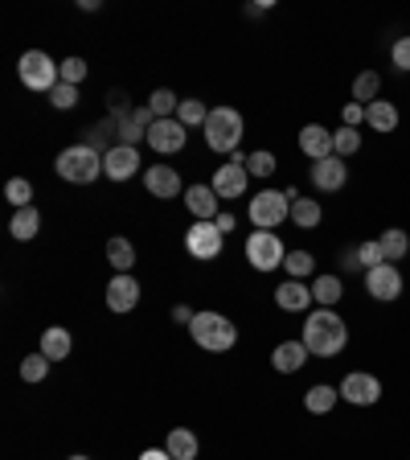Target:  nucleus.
<instances>
[{
    "instance_id": "79ce46f5",
    "label": "nucleus",
    "mask_w": 410,
    "mask_h": 460,
    "mask_svg": "<svg viewBox=\"0 0 410 460\" xmlns=\"http://www.w3.org/2000/svg\"><path fill=\"white\" fill-rule=\"evenodd\" d=\"M390 62L394 70H402V74H410V38H398L390 46Z\"/></svg>"
},
{
    "instance_id": "c756f323",
    "label": "nucleus",
    "mask_w": 410,
    "mask_h": 460,
    "mask_svg": "<svg viewBox=\"0 0 410 460\" xmlns=\"http://www.w3.org/2000/svg\"><path fill=\"white\" fill-rule=\"evenodd\" d=\"M378 243H381L386 264H398V259H406V251H410V235H406V230H398V226H390V230H386Z\"/></svg>"
},
{
    "instance_id": "c9c22d12",
    "label": "nucleus",
    "mask_w": 410,
    "mask_h": 460,
    "mask_svg": "<svg viewBox=\"0 0 410 460\" xmlns=\"http://www.w3.org/2000/svg\"><path fill=\"white\" fill-rule=\"evenodd\" d=\"M353 259H357V267H378V264H386V255H381V243L378 239H365V243H357V251H353Z\"/></svg>"
},
{
    "instance_id": "412c9836",
    "label": "nucleus",
    "mask_w": 410,
    "mask_h": 460,
    "mask_svg": "<svg viewBox=\"0 0 410 460\" xmlns=\"http://www.w3.org/2000/svg\"><path fill=\"white\" fill-rule=\"evenodd\" d=\"M312 353H308V345L303 342H284V345H275V353H271V366L279 374H295V370H303V362H308Z\"/></svg>"
},
{
    "instance_id": "a19ab883",
    "label": "nucleus",
    "mask_w": 410,
    "mask_h": 460,
    "mask_svg": "<svg viewBox=\"0 0 410 460\" xmlns=\"http://www.w3.org/2000/svg\"><path fill=\"white\" fill-rule=\"evenodd\" d=\"M82 79H87V62H82V58H66V62H62V82L79 87Z\"/></svg>"
},
{
    "instance_id": "7ed1b4c3",
    "label": "nucleus",
    "mask_w": 410,
    "mask_h": 460,
    "mask_svg": "<svg viewBox=\"0 0 410 460\" xmlns=\"http://www.w3.org/2000/svg\"><path fill=\"white\" fill-rule=\"evenodd\" d=\"M189 334H193V342L201 345V350H209V353L235 350V342H238L235 321L222 317V313H197L193 325H189Z\"/></svg>"
},
{
    "instance_id": "6e6552de",
    "label": "nucleus",
    "mask_w": 410,
    "mask_h": 460,
    "mask_svg": "<svg viewBox=\"0 0 410 460\" xmlns=\"http://www.w3.org/2000/svg\"><path fill=\"white\" fill-rule=\"evenodd\" d=\"M222 230H218V222H193L185 235V251L193 255V259H201V264H209V259H218L222 255Z\"/></svg>"
},
{
    "instance_id": "6ab92c4d",
    "label": "nucleus",
    "mask_w": 410,
    "mask_h": 460,
    "mask_svg": "<svg viewBox=\"0 0 410 460\" xmlns=\"http://www.w3.org/2000/svg\"><path fill=\"white\" fill-rule=\"evenodd\" d=\"M185 206L197 222H218V206H222V197L214 194V186H189L185 194Z\"/></svg>"
},
{
    "instance_id": "4be33fe9",
    "label": "nucleus",
    "mask_w": 410,
    "mask_h": 460,
    "mask_svg": "<svg viewBox=\"0 0 410 460\" xmlns=\"http://www.w3.org/2000/svg\"><path fill=\"white\" fill-rule=\"evenodd\" d=\"M70 350H74V342H70V329L54 325V329H46V334H41V353H46L49 362H66Z\"/></svg>"
},
{
    "instance_id": "c03bdc74",
    "label": "nucleus",
    "mask_w": 410,
    "mask_h": 460,
    "mask_svg": "<svg viewBox=\"0 0 410 460\" xmlns=\"http://www.w3.org/2000/svg\"><path fill=\"white\" fill-rule=\"evenodd\" d=\"M193 317L197 313H189L185 304H176V308H173V321H181V325H193Z\"/></svg>"
},
{
    "instance_id": "f257e3e1",
    "label": "nucleus",
    "mask_w": 410,
    "mask_h": 460,
    "mask_svg": "<svg viewBox=\"0 0 410 460\" xmlns=\"http://www.w3.org/2000/svg\"><path fill=\"white\" fill-rule=\"evenodd\" d=\"M300 342L308 345L312 358H337V353L349 345V329H345V321L332 313V308H312L308 321H303Z\"/></svg>"
},
{
    "instance_id": "f704fd0d",
    "label": "nucleus",
    "mask_w": 410,
    "mask_h": 460,
    "mask_svg": "<svg viewBox=\"0 0 410 460\" xmlns=\"http://www.w3.org/2000/svg\"><path fill=\"white\" fill-rule=\"evenodd\" d=\"M176 119H181L185 127H193V124L205 127V119H209V108H205L201 99H181V108H176Z\"/></svg>"
},
{
    "instance_id": "4468645a",
    "label": "nucleus",
    "mask_w": 410,
    "mask_h": 460,
    "mask_svg": "<svg viewBox=\"0 0 410 460\" xmlns=\"http://www.w3.org/2000/svg\"><path fill=\"white\" fill-rule=\"evenodd\" d=\"M148 144L157 148V152H165V157H173V152L185 148V124L181 119H157V124L148 127Z\"/></svg>"
},
{
    "instance_id": "b1692460",
    "label": "nucleus",
    "mask_w": 410,
    "mask_h": 460,
    "mask_svg": "<svg viewBox=\"0 0 410 460\" xmlns=\"http://www.w3.org/2000/svg\"><path fill=\"white\" fill-rule=\"evenodd\" d=\"M365 124H370L373 132H381V136H386V132H394V127H398V108H394V103H386V99H378V103H370V108H365Z\"/></svg>"
},
{
    "instance_id": "2f4dec72",
    "label": "nucleus",
    "mask_w": 410,
    "mask_h": 460,
    "mask_svg": "<svg viewBox=\"0 0 410 460\" xmlns=\"http://www.w3.org/2000/svg\"><path fill=\"white\" fill-rule=\"evenodd\" d=\"M357 152H362V132H357V127H341V132H332V157L349 161V157H357Z\"/></svg>"
},
{
    "instance_id": "393cba45",
    "label": "nucleus",
    "mask_w": 410,
    "mask_h": 460,
    "mask_svg": "<svg viewBox=\"0 0 410 460\" xmlns=\"http://www.w3.org/2000/svg\"><path fill=\"white\" fill-rule=\"evenodd\" d=\"M345 296V284H341V275H316L312 280V300L316 308H332V304Z\"/></svg>"
},
{
    "instance_id": "f8f14e48",
    "label": "nucleus",
    "mask_w": 410,
    "mask_h": 460,
    "mask_svg": "<svg viewBox=\"0 0 410 460\" xmlns=\"http://www.w3.org/2000/svg\"><path fill=\"white\" fill-rule=\"evenodd\" d=\"M157 124V116L148 108H132L127 116H119L115 119V136H119V144H127V148H136L140 140H148V127Z\"/></svg>"
},
{
    "instance_id": "aec40b11",
    "label": "nucleus",
    "mask_w": 410,
    "mask_h": 460,
    "mask_svg": "<svg viewBox=\"0 0 410 460\" xmlns=\"http://www.w3.org/2000/svg\"><path fill=\"white\" fill-rule=\"evenodd\" d=\"M300 152L303 157H312V165L324 161V157H332V132L320 127V124H303L300 127Z\"/></svg>"
},
{
    "instance_id": "ea45409f",
    "label": "nucleus",
    "mask_w": 410,
    "mask_h": 460,
    "mask_svg": "<svg viewBox=\"0 0 410 460\" xmlns=\"http://www.w3.org/2000/svg\"><path fill=\"white\" fill-rule=\"evenodd\" d=\"M49 103L58 111H70L74 103H79V87H70V82H58V87L49 91Z\"/></svg>"
},
{
    "instance_id": "de8ad7c7",
    "label": "nucleus",
    "mask_w": 410,
    "mask_h": 460,
    "mask_svg": "<svg viewBox=\"0 0 410 460\" xmlns=\"http://www.w3.org/2000/svg\"><path fill=\"white\" fill-rule=\"evenodd\" d=\"M70 460H90V456H70Z\"/></svg>"
},
{
    "instance_id": "39448f33",
    "label": "nucleus",
    "mask_w": 410,
    "mask_h": 460,
    "mask_svg": "<svg viewBox=\"0 0 410 460\" xmlns=\"http://www.w3.org/2000/svg\"><path fill=\"white\" fill-rule=\"evenodd\" d=\"M238 140H243V116L235 108H209L205 144L214 148V152H238Z\"/></svg>"
},
{
    "instance_id": "72a5a7b5",
    "label": "nucleus",
    "mask_w": 410,
    "mask_h": 460,
    "mask_svg": "<svg viewBox=\"0 0 410 460\" xmlns=\"http://www.w3.org/2000/svg\"><path fill=\"white\" fill-rule=\"evenodd\" d=\"M284 267H287V280H308L316 272V259L308 251H287Z\"/></svg>"
},
{
    "instance_id": "1a4fd4ad",
    "label": "nucleus",
    "mask_w": 410,
    "mask_h": 460,
    "mask_svg": "<svg viewBox=\"0 0 410 460\" xmlns=\"http://www.w3.org/2000/svg\"><path fill=\"white\" fill-rule=\"evenodd\" d=\"M337 391H341V399L353 403V407H373V403L381 399V382H378V374L353 370V374H345V382Z\"/></svg>"
},
{
    "instance_id": "20e7f679",
    "label": "nucleus",
    "mask_w": 410,
    "mask_h": 460,
    "mask_svg": "<svg viewBox=\"0 0 410 460\" xmlns=\"http://www.w3.org/2000/svg\"><path fill=\"white\" fill-rule=\"evenodd\" d=\"M295 189H263V194L251 197V222L259 230H275L279 222L292 218V202H295Z\"/></svg>"
},
{
    "instance_id": "2eb2a0df",
    "label": "nucleus",
    "mask_w": 410,
    "mask_h": 460,
    "mask_svg": "<svg viewBox=\"0 0 410 460\" xmlns=\"http://www.w3.org/2000/svg\"><path fill=\"white\" fill-rule=\"evenodd\" d=\"M140 304V284L132 272H115V280L107 284V308L111 313H132Z\"/></svg>"
},
{
    "instance_id": "9d476101",
    "label": "nucleus",
    "mask_w": 410,
    "mask_h": 460,
    "mask_svg": "<svg viewBox=\"0 0 410 460\" xmlns=\"http://www.w3.org/2000/svg\"><path fill=\"white\" fill-rule=\"evenodd\" d=\"M246 157L243 152H230V165H222L214 173V181H209V186H214V194L222 197V202H230V197H243L246 194Z\"/></svg>"
},
{
    "instance_id": "f3484780",
    "label": "nucleus",
    "mask_w": 410,
    "mask_h": 460,
    "mask_svg": "<svg viewBox=\"0 0 410 460\" xmlns=\"http://www.w3.org/2000/svg\"><path fill=\"white\" fill-rule=\"evenodd\" d=\"M144 186L152 197H181V173H176L173 165H148L144 169Z\"/></svg>"
},
{
    "instance_id": "473e14b6",
    "label": "nucleus",
    "mask_w": 410,
    "mask_h": 460,
    "mask_svg": "<svg viewBox=\"0 0 410 460\" xmlns=\"http://www.w3.org/2000/svg\"><path fill=\"white\" fill-rule=\"evenodd\" d=\"M176 108H181V99H176L168 87L152 91V99H148V111H152L157 119H176Z\"/></svg>"
},
{
    "instance_id": "a211bd4d",
    "label": "nucleus",
    "mask_w": 410,
    "mask_h": 460,
    "mask_svg": "<svg viewBox=\"0 0 410 460\" xmlns=\"http://www.w3.org/2000/svg\"><path fill=\"white\" fill-rule=\"evenodd\" d=\"M275 304L284 308V313H308L312 308V284H303V280H284V284L275 288Z\"/></svg>"
},
{
    "instance_id": "a878e982",
    "label": "nucleus",
    "mask_w": 410,
    "mask_h": 460,
    "mask_svg": "<svg viewBox=\"0 0 410 460\" xmlns=\"http://www.w3.org/2000/svg\"><path fill=\"white\" fill-rule=\"evenodd\" d=\"M337 403H341V391H337V386H324V382H316L312 391L303 395V407L312 415H329Z\"/></svg>"
},
{
    "instance_id": "4c0bfd02",
    "label": "nucleus",
    "mask_w": 410,
    "mask_h": 460,
    "mask_svg": "<svg viewBox=\"0 0 410 460\" xmlns=\"http://www.w3.org/2000/svg\"><path fill=\"white\" fill-rule=\"evenodd\" d=\"M4 197H9L17 210H25V206H33V186L25 181V177H13L9 186H4Z\"/></svg>"
},
{
    "instance_id": "49530a36",
    "label": "nucleus",
    "mask_w": 410,
    "mask_h": 460,
    "mask_svg": "<svg viewBox=\"0 0 410 460\" xmlns=\"http://www.w3.org/2000/svg\"><path fill=\"white\" fill-rule=\"evenodd\" d=\"M218 230H222V235H230V230H235V214H218Z\"/></svg>"
},
{
    "instance_id": "bb28decb",
    "label": "nucleus",
    "mask_w": 410,
    "mask_h": 460,
    "mask_svg": "<svg viewBox=\"0 0 410 460\" xmlns=\"http://www.w3.org/2000/svg\"><path fill=\"white\" fill-rule=\"evenodd\" d=\"M320 218H324V210H320V202H316V197H295V202H292V222L300 226V230H316V226H320Z\"/></svg>"
},
{
    "instance_id": "cd10ccee",
    "label": "nucleus",
    "mask_w": 410,
    "mask_h": 460,
    "mask_svg": "<svg viewBox=\"0 0 410 460\" xmlns=\"http://www.w3.org/2000/svg\"><path fill=\"white\" fill-rule=\"evenodd\" d=\"M9 230H13V239H21V243H30V239L41 230V214H38V206L17 210V214H13V222H9Z\"/></svg>"
},
{
    "instance_id": "ddd939ff",
    "label": "nucleus",
    "mask_w": 410,
    "mask_h": 460,
    "mask_svg": "<svg viewBox=\"0 0 410 460\" xmlns=\"http://www.w3.org/2000/svg\"><path fill=\"white\" fill-rule=\"evenodd\" d=\"M140 173V152L127 144H111L107 152H103V177H111V181H127V177Z\"/></svg>"
},
{
    "instance_id": "423d86ee",
    "label": "nucleus",
    "mask_w": 410,
    "mask_h": 460,
    "mask_svg": "<svg viewBox=\"0 0 410 460\" xmlns=\"http://www.w3.org/2000/svg\"><path fill=\"white\" fill-rule=\"evenodd\" d=\"M17 74H21V82H25L30 91H46V95L62 82V66L49 58L46 49H25L21 62H17Z\"/></svg>"
},
{
    "instance_id": "9b49d317",
    "label": "nucleus",
    "mask_w": 410,
    "mask_h": 460,
    "mask_svg": "<svg viewBox=\"0 0 410 460\" xmlns=\"http://www.w3.org/2000/svg\"><path fill=\"white\" fill-rule=\"evenodd\" d=\"M365 292H370L373 300H381V304L398 300V296H402V272L394 264L370 267V272H365Z\"/></svg>"
},
{
    "instance_id": "5701e85b",
    "label": "nucleus",
    "mask_w": 410,
    "mask_h": 460,
    "mask_svg": "<svg viewBox=\"0 0 410 460\" xmlns=\"http://www.w3.org/2000/svg\"><path fill=\"white\" fill-rule=\"evenodd\" d=\"M165 448H168L173 460H197V448H201V444H197V436L189 428H173L168 431V440H165Z\"/></svg>"
},
{
    "instance_id": "58836bf2",
    "label": "nucleus",
    "mask_w": 410,
    "mask_h": 460,
    "mask_svg": "<svg viewBox=\"0 0 410 460\" xmlns=\"http://www.w3.org/2000/svg\"><path fill=\"white\" fill-rule=\"evenodd\" d=\"M246 173H254V177H271V173H275V152H267V148L251 152V157H246Z\"/></svg>"
},
{
    "instance_id": "c85d7f7f",
    "label": "nucleus",
    "mask_w": 410,
    "mask_h": 460,
    "mask_svg": "<svg viewBox=\"0 0 410 460\" xmlns=\"http://www.w3.org/2000/svg\"><path fill=\"white\" fill-rule=\"evenodd\" d=\"M378 91H381L378 70H362V74L353 79V103H362V108H370V103H378Z\"/></svg>"
},
{
    "instance_id": "a18cd8bd",
    "label": "nucleus",
    "mask_w": 410,
    "mask_h": 460,
    "mask_svg": "<svg viewBox=\"0 0 410 460\" xmlns=\"http://www.w3.org/2000/svg\"><path fill=\"white\" fill-rule=\"evenodd\" d=\"M140 460H173V456H168V448H148L140 452Z\"/></svg>"
},
{
    "instance_id": "7c9ffc66",
    "label": "nucleus",
    "mask_w": 410,
    "mask_h": 460,
    "mask_svg": "<svg viewBox=\"0 0 410 460\" xmlns=\"http://www.w3.org/2000/svg\"><path fill=\"white\" fill-rule=\"evenodd\" d=\"M107 264L115 272H132L136 267V247L127 243V239H107Z\"/></svg>"
},
{
    "instance_id": "37998d69",
    "label": "nucleus",
    "mask_w": 410,
    "mask_h": 460,
    "mask_svg": "<svg viewBox=\"0 0 410 460\" xmlns=\"http://www.w3.org/2000/svg\"><path fill=\"white\" fill-rule=\"evenodd\" d=\"M341 119H345V127H362L365 124V108L362 103H349V108L341 111Z\"/></svg>"
},
{
    "instance_id": "e433bc0d",
    "label": "nucleus",
    "mask_w": 410,
    "mask_h": 460,
    "mask_svg": "<svg viewBox=\"0 0 410 460\" xmlns=\"http://www.w3.org/2000/svg\"><path fill=\"white\" fill-rule=\"evenodd\" d=\"M46 374H49V358L41 350L30 353V358L21 362V378H25V382H46Z\"/></svg>"
},
{
    "instance_id": "0eeeda50",
    "label": "nucleus",
    "mask_w": 410,
    "mask_h": 460,
    "mask_svg": "<svg viewBox=\"0 0 410 460\" xmlns=\"http://www.w3.org/2000/svg\"><path fill=\"white\" fill-rule=\"evenodd\" d=\"M284 259H287V251L275 230H254V235L246 239V264H251L254 272H275V267H284Z\"/></svg>"
},
{
    "instance_id": "dca6fc26",
    "label": "nucleus",
    "mask_w": 410,
    "mask_h": 460,
    "mask_svg": "<svg viewBox=\"0 0 410 460\" xmlns=\"http://www.w3.org/2000/svg\"><path fill=\"white\" fill-rule=\"evenodd\" d=\"M345 181H349V165L341 157H324L312 165V186L320 194H337V189H345Z\"/></svg>"
},
{
    "instance_id": "f03ea898",
    "label": "nucleus",
    "mask_w": 410,
    "mask_h": 460,
    "mask_svg": "<svg viewBox=\"0 0 410 460\" xmlns=\"http://www.w3.org/2000/svg\"><path fill=\"white\" fill-rule=\"evenodd\" d=\"M54 169H58V177L70 181V186H90V181L103 173V152H95L90 144H70L58 152Z\"/></svg>"
}]
</instances>
